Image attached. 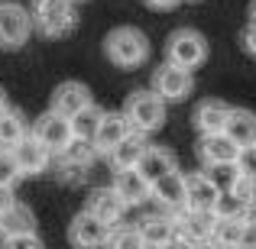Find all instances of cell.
I'll list each match as a JSON object with an SVG mask.
<instances>
[{
	"instance_id": "1",
	"label": "cell",
	"mask_w": 256,
	"mask_h": 249,
	"mask_svg": "<svg viewBox=\"0 0 256 249\" xmlns=\"http://www.w3.org/2000/svg\"><path fill=\"white\" fill-rule=\"evenodd\" d=\"M104 52L117 68H136L150 58V39L136 26H117V29L107 32Z\"/></svg>"
},
{
	"instance_id": "2",
	"label": "cell",
	"mask_w": 256,
	"mask_h": 249,
	"mask_svg": "<svg viewBox=\"0 0 256 249\" xmlns=\"http://www.w3.org/2000/svg\"><path fill=\"white\" fill-rule=\"evenodd\" d=\"M124 113L130 120L133 133H156L166 123V100L156 91H133L124 104Z\"/></svg>"
},
{
	"instance_id": "3",
	"label": "cell",
	"mask_w": 256,
	"mask_h": 249,
	"mask_svg": "<svg viewBox=\"0 0 256 249\" xmlns=\"http://www.w3.org/2000/svg\"><path fill=\"white\" fill-rule=\"evenodd\" d=\"M32 23L49 39L75 29V0H32Z\"/></svg>"
},
{
	"instance_id": "4",
	"label": "cell",
	"mask_w": 256,
	"mask_h": 249,
	"mask_svg": "<svg viewBox=\"0 0 256 249\" xmlns=\"http://www.w3.org/2000/svg\"><path fill=\"white\" fill-rule=\"evenodd\" d=\"M166 55H169L172 65H178V68H198V65H204L208 58V39L201 36L198 29H175L169 36V42H166Z\"/></svg>"
},
{
	"instance_id": "5",
	"label": "cell",
	"mask_w": 256,
	"mask_h": 249,
	"mask_svg": "<svg viewBox=\"0 0 256 249\" xmlns=\"http://www.w3.org/2000/svg\"><path fill=\"white\" fill-rule=\"evenodd\" d=\"M32 26V10L13 0H0V49H20L30 39Z\"/></svg>"
},
{
	"instance_id": "6",
	"label": "cell",
	"mask_w": 256,
	"mask_h": 249,
	"mask_svg": "<svg viewBox=\"0 0 256 249\" xmlns=\"http://www.w3.org/2000/svg\"><path fill=\"white\" fill-rule=\"evenodd\" d=\"M32 136H36L52 156H62V152L75 143V126H72L68 117H62V113H56V110H46L42 117L32 123Z\"/></svg>"
},
{
	"instance_id": "7",
	"label": "cell",
	"mask_w": 256,
	"mask_h": 249,
	"mask_svg": "<svg viewBox=\"0 0 256 249\" xmlns=\"http://www.w3.org/2000/svg\"><path fill=\"white\" fill-rule=\"evenodd\" d=\"M110 237H114V227L104 224L100 217H94L88 207H84L82 214H75V220H72V227H68V240H72V246H75V249L107 246V243H110Z\"/></svg>"
},
{
	"instance_id": "8",
	"label": "cell",
	"mask_w": 256,
	"mask_h": 249,
	"mask_svg": "<svg viewBox=\"0 0 256 249\" xmlns=\"http://www.w3.org/2000/svg\"><path fill=\"white\" fill-rule=\"evenodd\" d=\"M192 71L188 68H178V65L166 62L156 68V75H152V91L159 94L162 100H185L188 94H192Z\"/></svg>"
},
{
	"instance_id": "9",
	"label": "cell",
	"mask_w": 256,
	"mask_h": 249,
	"mask_svg": "<svg viewBox=\"0 0 256 249\" xmlns=\"http://www.w3.org/2000/svg\"><path fill=\"white\" fill-rule=\"evenodd\" d=\"M94 100H91V91L82 84V81H62L52 91V97H49V110H56V113H62V117H78L82 110H88Z\"/></svg>"
},
{
	"instance_id": "10",
	"label": "cell",
	"mask_w": 256,
	"mask_h": 249,
	"mask_svg": "<svg viewBox=\"0 0 256 249\" xmlns=\"http://www.w3.org/2000/svg\"><path fill=\"white\" fill-rule=\"evenodd\" d=\"M234 107L220 97H208L194 110V126L201 136H214V133H227V120H230Z\"/></svg>"
},
{
	"instance_id": "11",
	"label": "cell",
	"mask_w": 256,
	"mask_h": 249,
	"mask_svg": "<svg viewBox=\"0 0 256 249\" xmlns=\"http://www.w3.org/2000/svg\"><path fill=\"white\" fill-rule=\"evenodd\" d=\"M130 133H133V126H130V120H126L124 110L120 113H104V120H100V126H98V136H94L98 156H110Z\"/></svg>"
},
{
	"instance_id": "12",
	"label": "cell",
	"mask_w": 256,
	"mask_h": 249,
	"mask_svg": "<svg viewBox=\"0 0 256 249\" xmlns=\"http://www.w3.org/2000/svg\"><path fill=\"white\" fill-rule=\"evenodd\" d=\"M218 198H220V191H218V185L208 178V172L185 175V207L188 211H214Z\"/></svg>"
},
{
	"instance_id": "13",
	"label": "cell",
	"mask_w": 256,
	"mask_h": 249,
	"mask_svg": "<svg viewBox=\"0 0 256 249\" xmlns=\"http://www.w3.org/2000/svg\"><path fill=\"white\" fill-rule=\"evenodd\" d=\"M175 220H178V233L192 243H208V240H214V230H218L214 211H188L185 207L175 214Z\"/></svg>"
},
{
	"instance_id": "14",
	"label": "cell",
	"mask_w": 256,
	"mask_h": 249,
	"mask_svg": "<svg viewBox=\"0 0 256 249\" xmlns=\"http://www.w3.org/2000/svg\"><path fill=\"white\" fill-rule=\"evenodd\" d=\"M114 191L126 201V207H136L152 198V181L140 168H124V172L114 175Z\"/></svg>"
},
{
	"instance_id": "15",
	"label": "cell",
	"mask_w": 256,
	"mask_h": 249,
	"mask_svg": "<svg viewBox=\"0 0 256 249\" xmlns=\"http://www.w3.org/2000/svg\"><path fill=\"white\" fill-rule=\"evenodd\" d=\"M136 227H140V233H143L150 249H166L178 237V220L172 214H152V217H143Z\"/></svg>"
},
{
	"instance_id": "16",
	"label": "cell",
	"mask_w": 256,
	"mask_h": 249,
	"mask_svg": "<svg viewBox=\"0 0 256 249\" xmlns=\"http://www.w3.org/2000/svg\"><path fill=\"white\" fill-rule=\"evenodd\" d=\"M13 159H16V165H20V172H23V175H42L46 168L52 165V159H56V156H52V152L30 133V136L13 149Z\"/></svg>"
},
{
	"instance_id": "17",
	"label": "cell",
	"mask_w": 256,
	"mask_h": 249,
	"mask_svg": "<svg viewBox=\"0 0 256 249\" xmlns=\"http://www.w3.org/2000/svg\"><path fill=\"white\" fill-rule=\"evenodd\" d=\"M88 211H91L94 217H100L104 224L117 227L120 220H124V214H126V201L114 191V185L110 188H98V191H91V198H88Z\"/></svg>"
},
{
	"instance_id": "18",
	"label": "cell",
	"mask_w": 256,
	"mask_h": 249,
	"mask_svg": "<svg viewBox=\"0 0 256 249\" xmlns=\"http://www.w3.org/2000/svg\"><path fill=\"white\" fill-rule=\"evenodd\" d=\"M152 201H159V207H166L172 217L178 211H185V175L172 172L166 178H159L152 185Z\"/></svg>"
},
{
	"instance_id": "19",
	"label": "cell",
	"mask_w": 256,
	"mask_h": 249,
	"mask_svg": "<svg viewBox=\"0 0 256 249\" xmlns=\"http://www.w3.org/2000/svg\"><path fill=\"white\" fill-rule=\"evenodd\" d=\"M198 152H201V159H204V165H214V162H237V159H240V146L234 143L227 133L201 136Z\"/></svg>"
},
{
	"instance_id": "20",
	"label": "cell",
	"mask_w": 256,
	"mask_h": 249,
	"mask_svg": "<svg viewBox=\"0 0 256 249\" xmlns=\"http://www.w3.org/2000/svg\"><path fill=\"white\" fill-rule=\"evenodd\" d=\"M146 149H150V143H146L143 133H130V136H126L107 159H110V165L117 168V172H124V168H140Z\"/></svg>"
},
{
	"instance_id": "21",
	"label": "cell",
	"mask_w": 256,
	"mask_h": 249,
	"mask_svg": "<svg viewBox=\"0 0 256 249\" xmlns=\"http://www.w3.org/2000/svg\"><path fill=\"white\" fill-rule=\"evenodd\" d=\"M140 172L146 175V178L156 185L159 178H166V175L178 172V162H175V152L172 149H162V146H150L143 156V162H140Z\"/></svg>"
},
{
	"instance_id": "22",
	"label": "cell",
	"mask_w": 256,
	"mask_h": 249,
	"mask_svg": "<svg viewBox=\"0 0 256 249\" xmlns=\"http://www.w3.org/2000/svg\"><path fill=\"white\" fill-rule=\"evenodd\" d=\"M26 233H36V217L26 204H13L6 214H0V237H26Z\"/></svg>"
},
{
	"instance_id": "23",
	"label": "cell",
	"mask_w": 256,
	"mask_h": 249,
	"mask_svg": "<svg viewBox=\"0 0 256 249\" xmlns=\"http://www.w3.org/2000/svg\"><path fill=\"white\" fill-rule=\"evenodd\" d=\"M227 136L244 149V146H256V113L246 107H234L230 120H227Z\"/></svg>"
},
{
	"instance_id": "24",
	"label": "cell",
	"mask_w": 256,
	"mask_h": 249,
	"mask_svg": "<svg viewBox=\"0 0 256 249\" xmlns=\"http://www.w3.org/2000/svg\"><path fill=\"white\" fill-rule=\"evenodd\" d=\"M32 130H26V120H23V113L20 110H6V113H0V149H6V152H13L20 143H23L26 136H30Z\"/></svg>"
},
{
	"instance_id": "25",
	"label": "cell",
	"mask_w": 256,
	"mask_h": 249,
	"mask_svg": "<svg viewBox=\"0 0 256 249\" xmlns=\"http://www.w3.org/2000/svg\"><path fill=\"white\" fill-rule=\"evenodd\" d=\"M94 156H98L94 143H88V139H75V143H72L62 156H56V159H58V165H62L65 172H82V168L91 165Z\"/></svg>"
},
{
	"instance_id": "26",
	"label": "cell",
	"mask_w": 256,
	"mask_h": 249,
	"mask_svg": "<svg viewBox=\"0 0 256 249\" xmlns=\"http://www.w3.org/2000/svg\"><path fill=\"white\" fill-rule=\"evenodd\" d=\"M208 178L218 185V191H234V188L240 185V178H244V172H240L237 162H214V165H204Z\"/></svg>"
},
{
	"instance_id": "27",
	"label": "cell",
	"mask_w": 256,
	"mask_h": 249,
	"mask_svg": "<svg viewBox=\"0 0 256 249\" xmlns=\"http://www.w3.org/2000/svg\"><path fill=\"white\" fill-rule=\"evenodd\" d=\"M214 217L218 220H246L250 217V204L240 201L234 191H220L218 204H214Z\"/></svg>"
},
{
	"instance_id": "28",
	"label": "cell",
	"mask_w": 256,
	"mask_h": 249,
	"mask_svg": "<svg viewBox=\"0 0 256 249\" xmlns=\"http://www.w3.org/2000/svg\"><path fill=\"white\" fill-rule=\"evenodd\" d=\"M100 120H104V110H100L98 104H91L88 110L78 113V117H72V126H75V139H88V143H94Z\"/></svg>"
},
{
	"instance_id": "29",
	"label": "cell",
	"mask_w": 256,
	"mask_h": 249,
	"mask_svg": "<svg viewBox=\"0 0 256 249\" xmlns=\"http://www.w3.org/2000/svg\"><path fill=\"white\" fill-rule=\"evenodd\" d=\"M244 230H246V220H218L214 243H218L220 249H240V243H244Z\"/></svg>"
},
{
	"instance_id": "30",
	"label": "cell",
	"mask_w": 256,
	"mask_h": 249,
	"mask_svg": "<svg viewBox=\"0 0 256 249\" xmlns=\"http://www.w3.org/2000/svg\"><path fill=\"white\" fill-rule=\"evenodd\" d=\"M107 249H150L143 240V233H140V227H114V237Z\"/></svg>"
},
{
	"instance_id": "31",
	"label": "cell",
	"mask_w": 256,
	"mask_h": 249,
	"mask_svg": "<svg viewBox=\"0 0 256 249\" xmlns=\"http://www.w3.org/2000/svg\"><path fill=\"white\" fill-rule=\"evenodd\" d=\"M20 178H23V172H20V165H16V159H13V152L0 149V185L13 188Z\"/></svg>"
},
{
	"instance_id": "32",
	"label": "cell",
	"mask_w": 256,
	"mask_h": 249,
	"mask_svg": "<svg viewBox=\"0 0 256 249\" xmlns=\"http://www.w3.org/2000/svg\"><path fill=\"white\" fill-rule=\"evenodd\" d=\"M0 249H46V246L36 233H26V237H6L0 243Z\"/></svg>"
},
{
	"instance_id": "33",
	"label": "cell",
	"mask_w": 256,
	"mask_h": 249,
	"mask_svg": "<svg viewBox=\"0 0 256 249\" xmlns=\"http://www.w3.org/2000/svg\"><path fill=\"white\" fill-rule=\"evenodd\" d=\"M237 165H240V172H244L246 178H256V146H244V149H240Z\"/></svg>"
},
{
	"instance_id": "34",
	"label": "cell",
	"mask_w": 256,
	"mask_h": 249,
	"mask_svg": "<svg viewBox=\"0 0 256 249\" xmlns=\"http://www.w3.org/2000/svg\"><path fill=\"white\" fill-rule=\"evenodd\" d=\"M234 194L253 207V204H256V178H246V175H244V178H240V185L234 188Z\"/></svg>"
},
{
	"instance_id": "35",
	"label": "cell",
	"mask_w": 256,
	"mask_h": 249,
	"mask_svg": "<svg viewBox=\"0 0 256 249\" xmlns=\"http://www.w3.org/2000/svg\"><path fill=\"white\" fill-rule=\"evenodd\" d=\"M240 45H244V52L256 55V23H250V19H246L244 32H240Z\"/></svg>"
},
{
	"instance_id": "36",
	"label": "cell",
	"mask_w": 256,
	"mask_h": 249,
	"mask_svg": "<svg viewBox=\"0 0 256 249\" xmlns=\"http://www.w3.org/2000/svg\"><path fill=\"white\" fill-rule=\"evenodd\" d=\"M13 204H16V198H13V188L0 185V214H6V211H10Z\"/></svg>"
},
{
	"instance_id": "37",
	"label": "cell",
	"mask_w": 256,
	"mask_h": 249,
	"mask_svg": "<svg viewBox=\"0 0 256 249\" xmlns=\"http://www.w3.org/2000/svg\"><path fill=\"white\" fill-rule=\"evenodd\" d=\"M240 249H256V224H250V220H246V230H244V243H240Z\"/></svg>"
},
{
	"instance_id": "38",
	"label": "cell",
	"mask_w": 256,
	"mask_h": 249,
	"mask_svg": "<svg viewBox=\"0 0 256 249\" xmlns=\"http://www.w3.org/2000/svg\"><path fill=\"white\" fill-rule=\"evenodd\" d=\"M146 6H152V10H172V6H178L182 0H143Z\"/></svg>"
},
{
	"instance_id": "39",
	"label": "cell",
	"mask_w": 256,
	"mask_h": 249,
	"mask_svg": "<svg viewBox=\"0 0 256 249\" xmlns=\"http://www.w3.org/2000/svg\"><path fill=\"white\" fill-rule=\"evenodd\" d=\"M166 249H194V243H192V240H185V237L178 233V237H175V240H172V243L166 246Z\"/></svg>"
},
{
	"instance_id": "40",
	"label": "cell",
	"mask_w": 256,
	"mask_h": 249,
	"mask_svg": "<svg viewBox=\"0 0 256 249\" xmlns=\"http://www.w3.org/2000/svg\"><path fill=\"white\" fill-rule=\"evenodd\" d=\"M10 110V104H6V94H4V87H0V113H6Z\"/></svg>"
},
{
	"instance_id": "41",
	"label": "cell",
	"mask_w": 256,
	"mask_h": 249,
	"mask_svg": "<svg viewBox=\"0 0 256 249\" xmlns=\"http://www.w3.org/2000/svg\"><path fill=\"white\" fill-rule=\"evenodd\" d=\"M194 249H220V246L214 243V240H208V243H194Z\"/></svg>"
},
{
	"instance_id": "42",
	"label": "cell",
	"mask_w": 256,
	"mask_h": 249,
	"mask_svg": "<svg viewBox=\"0 0 256 249\" xmlns=\"http://www.w3.org/2000/svg\"><path fill=\"white\" fill-rule=\"evenodd\" d=\"M246 19H250V23H256V0L250 3V10H246Z\"/></svg>"
},
{
	"instance_id": "43",
	"label": "cell",
	"mask_w": 256,
	"mask_h": 249,
	"mask_svg": "<svg viewBox=\"0 0 256 249\" xmlns=\"http://www.w3.org/2000/svg\"><path fill=\"white\" fill-rule=\"evenodd\" d=\"M246 220H250V224H256V204L250 207V217H246Z\"/></svg>"
},
{
	"instance_id": "44",
	"label": "cell",
	"mask_w": 256,
	"mask_h": 249,
	"mask_svg": "<svg viewBox=\"0 0 256 249\" xmlns=\"http://www.w3.org/2000/svg\"><path fill=\"white\" fill-rule=\"evenodd\" d=\"M75 3H82V0H75Z\"/></svg>"
}]
</instances>
